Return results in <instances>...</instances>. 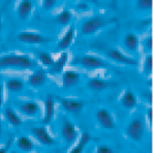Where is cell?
Wrapping results in <instances>:
<instances>
[{
	"label": "cell",
	"instance_id": "6da1fadb",
	"mask_svg": "<svg viewBox=\"0 0 153 153\" xmlns=\"http://www.w3.org/2000/svg\"><path fill=\"white\" fill-rule=\"evenodd\" d=\"M36 62L29 55L25 54H8L0 57V68H13L30 69L35 67Z\"/></svg>",
	"mask_w": 153,
	"mask_h": 153
},
{
	"label": "cell",
	"instance_id": "7a4b0ae2",
	"mask_svg": "<svg viewBox=\"0 0 153 153\" xmlns=\"http://www.w3.org/2000/svg\"><path fill=\"white\" fill-rule=\"evenodd\" d=\"M71 65H78L88 71H95L100 68H105L109 64L105 60L96 57L91 54H85V55H76L74 57Z\"/></svg>",
	"mask_w": 153,
	"mask_h": 153
},
{
	"label": "cell",
	"instance_id": "3957f363",
	"mask_svg": "<svg viewBox=\"0 0 153 153\" xmlns=\"http://www.w3.org/2000/svg\"><path fill=\"white\" fill-rule=\"evenodd\" d=\"M116 20L115 19H105L100 16L92 17L90 19L85 20L81 25V33L83 35H93L97 32L100 29L103 28L107 25H110Z\"/></svg>",
	"mask_w": 153,
	"mask_h": 153
},
{
	"label": "cell",
	"instance_id": "277c9868",
	"mask_svg": "<svg viewBox=\"0 0 153 153\" xmlns=\"http://www.w3.org/2000/svg\"><path fill=\"white\" fill-rule=\"evenodd\" d=\"M126 136L131 141L140 143L144 138V134H145V126H144L143 121L140 118H134L128 123L125 129Z\"/></svg>",
	"mask_w": 153,
	"mask_h": 153
},
{
	"label": "cell",
	"instance_id": "5b68a950",
	"mask_svg": "<svg viewBox=\"0 0 153 153\" xmlns=\"http://www.w3.org/2000/svg\"><path fill=\"white\" fill-rule=\"evenodd\" d=\"M78 129L74 125V123L71 122L68 119L63 118L61 126V136L66 145L71 146L73 144H75V142L78 139Z\"/></svg>",
	"mask_w": 153,
	"mask_h": 153
},
{
	"label": "cell",
	"instance_id": "8992f818",
	"mask_svg": "<svg viewBox=\"0 0 153 153\" xmlns=\"http://www.w3.org/2000/svg\"><path fill=\"white\" fill-rule=\"evenodd\" d=\"M19 42H24L28 45H46L51 42L52 38L44 36L38 33H31V32H21L17 35Z\"/></svg>",
	"mask_w": 153,
	"mask_h": 153
},
{
	"label": "cell",
	"instance_id": "52a82bcc",
	"mask_svg": "<svg viewBox=\"0 0 153 153\" xmlns=\"http://www.w3.org/2000/svg\"><path fill=\"white\" fill-rule=\"evenodd\" d=\"M95 118L97 123L105 129H115L116 128V123L108 110L105 109H98L95 113Z\"/></svg>",
	"mask_w": 153,
	"mask_h": 153
},
{
	"label": "cell",
	"instance_id": "ba28073f",
	"mask_svg": "<svg viewBox=\"0 0 153 153\" xmlns=\"http://www.w3.org/2000/svg\"><path fill=\"white\" fill-rule=\"evenodd\" d=\"M107 56L114 62L125 65H129V66H137L139 64L138 60L134 59L131 57H128L125 54H123L122 52H120L117 49H110L107 52Z\"/></svg>",
	"mask_w": 153,
	"mask_h": 153
},
{
	"label": "cell",
	"instance_id": "9c48e42d",
	"mask_svg": "<svg viewBox=\"0 0 153 153\" xmlns=\"http://www.w3.org/2000/svg\"><path fill=\"white\" fill-rule=\"evenodd\" d=\"M31 132L32 136L34 137L40 144L45 146H52L55 144L53 137L49 134L48 129L45 126H35L31 128Z\"/></svg>",
	"mask_w": 153,
	"mask_h": 153
},
{
	"label": "cell",
	"instance_id": "30bf717a",
	"mask_svg": "<svg viewBox=\"0 0 153 153\" xmlns=\"http://www.w3.org/2000/svg\"><path fill=\"white\" fill-rule=\"evenodd\" d=\"M58 100H59L61 107L66 112H68V113H74V114L80 113L85 105L84 102L79 100H68V98L58 97Z\"/></svg>",
	"mask_w": 153,
	"mask_h": 153
},
{
	"label": "cell",
	"instance_id": "8fae6325",
	"mask_svg": "<svg viewBox=\"0 0 153 153\" xmlns=\"http://www.w3.org/2000/svg\"><path fill=\"white\" fill-rule=\"evenodd\" d=\"M55 114V102L53 96L48 95L45 100V116L42 120V124H49L52 122Z\"/></svg>",
	"mask_w": 153,
	"mask_h": 153
},
{
	"label": "cell",
	"instance_id": "7c38bea8",
	"mask_svg": "<svg viewBox=\"0 0 153 153\" xmlns=\"http://www.w3.org/2000/svg\"><path fill=\"white\" fill-rule=\"evenodd\" d=\"M80 82V75L76 71L67 69L62 74V85L64 88H71Z\"/></svg>",
	"mask_w": 153,
	"mask_h": 153
},
{
	"label": "cell",
	"instance_id": "4fadbf2b",
	"mask_svg": "<svg viewBox=\"0 0 153 153\" xmlns=\"http://www.w3.org/2000/svg\"><path fill=\"white\" fill-rule=\"evenodd\" d=\"M19 111L22 114L26 115L28 117H36L38 114L40 113V108L38 105V103L35 102H23L21 105H19L18 107Z\"/></svg>",
	"mask_w": 153,
	"mask_h": 153
},
{
	"label": "cell",
	"instance_id": "5bb4252c",
	"mask_svg": "<svg viewBox=\"0 0 153 153\" xmlns=\"http://www.w3.org/2000/svg\"><path fill=\"white\" fill-rule=\"evenodd\" d=\"M67 60H68V53L63 52V53L60 55V57L57 60L54 61V63L52 66H50V74L51 75H59L63 71L65 65L67 63Z\"/></svg>",
	"mask_w": 153,
	"mask_h": 153
},
{
	"label": "cell",
	"instance_id": "9a60e30c",
	"mask_svg": "<svg viewBox=\"0 0 153 153\" xmlns=\"http://www.w3.org/2000/svg\"><path fill=\"white\" fill-rule=\"evenodd\" d=\"M33 8V2L30 0H23V1H20L19 6H18V17L22 21H25L29 18L31 12H32Z\"/></svg>",
	"mask_w": 153,
	"mask_h": 153
},
{
	"label": "cell",
	"instance_id": "2e32d148",
	"mask_svg": "<svg viewBox=\"0 0 153 153\" xmlns=\"http://www.w3.org/2000/svg\"><path fill=\"white\" fill-rule=\"evenodd\" d=\"M46 83H47L46 73H45V71H42V69H38V71H34L28 78V84L32 87L44 86V85H46Z\"/></svg>",
	"mask_w": 153,
	"mask_h": 153
},
{
	"label": "cell",
	"instance_id": "e0dca14e",
	"mask_svg": "<svg viewBox=\"0 0 153 153\" xmlns=\"http://www.w3.org/2000/svg\"><path fill=\"white\" fill-rule=\"evenodd\" d=\"M75 32H76L75 27H74V26L69 27L68 30L65 32V34L62 36L61 39L58 42L57 47H58V49H59V50L64 51V50H66L67 48H69V46L73 44L74 38H75Z\"/></svg>",
	"mask_w": 153,
	"mask_h": 153
},
{
	"label": "cell",
	"instance_id": "ac0fdd59",
	"mask_svg": "<svg viewBox=\"0 0 153 153\" xmlns=\"http://www.w3.org/2000/svg\"><path fill=\"white\" fill-rule=\"evenodd\" d=\"M123 45H124L125 49L128 52L134 53V52L138 51L139 45H140L139 37L134 33H127L124 36V39H123Z\"/></svg>",
	"mask_w": 153,
	"mask_h": 153
},
{
	"label": "cell",
	"instance_id": "d6986e66",
	"mask_svg": "<svg viewBox=\"0 0 153 153\" xmlns=\"http://www.w3.org/2000/svg\"><path fill=\"white\" fill-rule=\"evenodd\" d=\"M109 86H110V83L100 78H92L87 82V87L90 90L95 92L103 91V90L107 89Z\"/></svg>",
	"mask_w": 153,
	"mask_h": 153
},
{
	"label": "cell",
	"instance_id": "ffe728a7",
	"mask_svg": "<svg viewBox=\"0 0 153 153\" xmlns=\"http://www.w3.org/2000/svg\"><path fill=\"white\" fill-rule=\"evenodd\" d=\"M138 103V98H137L136 94L132 91H130L129 89L126 92H124V94L121 97V105L122 107L126 108V109H134Z\"/></svg>",
	"mask_w": 153,
	"mask_h": 153
},
{
	"label": "cell",
	"instance_id": "44dd1931",
	"mask_svg": "<svg viewBox=\"0 0 153 153\" xmlns=\"http://www.w3.org/2000/svg\"><path fill=\"white\" fill-rule=\"evenodd\" d=\"M4 117L7 120V122L10 124H12L13 126H21L22 125V119L20 118V116H18V114L12 109V108L7 107L4 110Z\"/></svg>",
	"mask_w": 153,
	"mask_h": 153
},
{
	"label": "cell",
	"instance_id": "7402d4cb",
	"mask_svg": "<svg viewBox=\"0 0 153 153\" xmlns=\"http://www.w3.org/2000/svg\"><path fill=\"white\" fill-rule=\"evenodd\" d=\"M6 89L8 90L12 93H18V92H21L24 88V83L21 79L18 78H12L8 79L5 83Z\"/></svg>",
	"mask_w": 153,
	"mask_h": 153
},
{
	"label": "cell",
	"instance_id": "603a6c76",
	"mask_svg": "<svg viewBox=\"0 0 153 153\" xmlns=\"http://www.w3.org/2000/svg\"><path fill=\"white\" fill-rule=\"evenodd\" d=\"M91 140H92V137L90 136L89 132H87V131L84 132V134H82V137H81L79 143L71 150V152L69 153H83L85 147H86L87 144H88Z\"/></svg>",
	"mask_w": 153,
	"mask_h": 153
},
{
	"label": "cell",
	"instance_id": "cb8c5ba5",
	"mask_svg": "<svg viewBox=\"0 0 153 153\" xmlns=\"http://www.w3.org/2000/svg\"><path fill=\"white\" fill-rule=\"evenodd\" d=\"M17 147L23 152H31L34 149V143L28 137H20L17 141Z\"/></svg>",
	"mask_w": 153,
	"mask_h": 153
},
{
	"label": "cell",
	"instance_id": "d4e9b609",
	"mask_svg": "<svg viewBox=\"0 0 153 153\" xmlns=\"http://www.w3.org/2000/svg\"><path fill=\"white\" fill-rule=\"evenodd\" d=\"M71 18H73V15L69 10H62L56 16L55 18V22L57 24H60V25H67V24L71 23Z\"/></svg>",
	"mask_w": 153,
	"mask_h": 153
},
{
	"label": "cell",
	"instance_id": "484cf974",
	"mask_svg": "<svg viewBox=\"0 0 153 153\" xmlns=\"http://www.w3.org/2000/svg\"><path fill=\"white\" fill-rule=\"evenodd\" d=\"M36 58L40 63L47 66H52L54 63V58L50 53H47V52H37L36 53Z\"/></svg>",
	"mask_w": 153,
	"mask_h": 153
},
{
	"label": "cell",
	"instance_id": "4316f807",
	"mask_svg": "<svg viewBox=\"0 0 153 153\" xmlns=\"http://www.w3.org/2000/svg\"><path fill=\"white\" fill-rule=\"evenodd\" d=\"M137 10L145 12V10H151L152 8V0H138L136 1Z\"/></svg>",
	"mask_w": 153,
	"mask_h": 153
},
{
	"label": "cell",
	"instance_id": "83f0119b",
	"mask_svg": "<svg viewBox=\"0 0 153 153\" xmlns=\"http://www.w3.org/2000/svg\"><path fill=\"white\" fill-rule=\"evenodd\" d=\"M144 74L146 76H150L152 74V55L148 54L144 61V67H143Z\"/></svg>",
	"mask_w": 153,
	"mask_h": 153
},
{
	"label": "cell",
	"instance_id": "f1b7e54d",
	"mask_svg": "<svg viewBox=\"0 0 153 153\" xmlns=\"http://www.w3.org/2000/svg\"><path fill=\"white\" fill-rule=\"evenodd\" d=\"M143 47L144 50H145L147 53H151L152 51V36H148L145 40L143 42Z\"/></svg>",
	"mask_w": 153,
	"mask_h": 153
},
{
	"label": "cell",
	"instance_id": "f546056e",
	"mask_svg": "<svg viewBox=\"0 0 153 153\" xmlns=\"http://www.w3.org/2000/svg\"><path fill=\"white\" fill-rule=\"evenodd\" d=\"M96 153H115L114 149L110 146L107 145H100L96 149Z\"/></svg>",
	"mask_w": 153,
	"mask_h": 153
},
{
	"label": "cell",
	"instance_id": "4dcf8cb0",
	"mask_svg": "<svg viewBox=\"0 0 153 153\" xmlns=\"http://www.w3.org/2000/svg\"><path fill=\"white\" fill-rule=\"evenodd\" d=\"M56 4H57V1H55V0H45V1L42 2L45 10H52L55 7Z\"/></svg>",
	"mask_w": 153,
	"mask_h": 153
},
{
	"label": "cell",
	"instance_id": "1f68e13d",
	"mask_svg": "<svg viewBox=\"0 0 153 153\" xmlns=\"http://www.w3.org/2000/svg\"><path fill=\"white\" fill-rule=\"evenodd\" d=\"M76 10H88L89 5L87 4V2H80L76 4Z\"/></svg>",
	"mask_w": 153,
	"mask_h": 153
},
{
	"label": "cell",
	"instance_id": "d6a6232c",
	"mask_svg": "<svg viewBox=\"0 0 153 153\" xmlns=\"http://www.w3.org/2000/svg\"><path fill=\"white\" fill-rule=\"evenodd\" d=\"M10 144H12V141L10 140L7 143H6V145L4 146V147L0 148V153H7L8 150H10Z\"/></svg>",
	"mask_w": 153,
	"mask_h": 153
},
{
	"label": "cell",
	"instance_id": "836d02e7",
	"mask_svg": "<svg viewBox=\"0 0 153 153\" xmlns=\"http://www.w3.org/2000/svg\"><path fill=\"white\" fill-rule=\"evenodd\" d=\"M147 118H148V121L150 123H152V108H148L147 109Z\"/></svg>",
	"mask_w": 153,
	"mask_h": 153
},
{
	"label": "cell",
	"instance_id": "e575fe53",
	"mask_svg": "<svg viewBox=\"0 0 153 153\" xmlns=\"http://www.w3.org/2000/svg\"><path fill=\"white\" fill-rule=\"evenodd\" d=\"M3 100H2V86H0V107H1Z\"/></svg>",
	"mask_w": 153,
	"mask_h": 153
},
{
	"label": "cell",
	"instance_id": "d590c367",
	"mask_svg": "<svg viewBox=\"0 0 153 153\" xmlns=\"http://www.w3.org/2000/svg\"><path fill=\"white\" fill-rule=\"evenodd\" d=\"M0 30H1V21H0Z\"/></svg>",
	"mask_w": 153,
	"mask_h": 153
}]
</instances>
